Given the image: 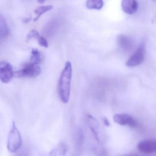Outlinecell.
<instances>
[{
  "instance_id": "cell-1",
  "label": "cell",
  "mask_w": 156,
  "mask_h": 156,
  "mask_svg": "<svg viewBox=\"0 0 156 156\" xmlns=\"http://www.w3.org/2000/svg\"><path fill=\"white\" fill-rule=\"evenodd\" d=\"M72 73V64L68 61L62 71L58 84L59 95L62 102L64 104H67L70 99Z\"/></svg>"
},
{
  "instance_id": "cell-2",
  "label": "cell",
  "mask_w": 156,
  "mask_h": 156,
  "mask_svg": "<svg viewBox=\"0 0 156 156\" xmlns=\"http://www.w3.org/2000/svg\"><path fill=\"white\" fill-rule=\"evenodd\" d=\"M21 145L22 138L20 133L13 122L12 129L9 133L8 137V150L10 152H16L20 148Z\"/></svg>"
},
{
  "instance_id": "cell-3",
  "label": "cell",
  "mask_w": 156,
  "mask_h": 156,
  "mask_svg": "<svg viewBox=\"0 0 156 156\" xmlns=\"http://www.w3.org/2000/svg\"><path fill=\"white\" fill-rule=\"evenodd\" d=\"M41 73V68L39 66L28 64L22 69L14 72L13 76L17 77H34L38 76Z\"/></svg>"
},
{
  "instance_id": "cell-4",
  "label": "cell",
  "mask_w": 156,
  "mask_h": 156,
  "mask_svg": "<svg viewBox=\"0 0 156 156\" xmlns=\"http://www.w3.org/2000/svg\"><path fill=\"white\" fill-rule=\"evenodd\" d=\"M146 49L144 44L139 45L135 52L130 56L126 62V66L132 67L138 66L141 64L145 59Z\"/></svg>"
},
{
  "instance_id": "cell-5",
  "label": "cell",
  "mask_w": 156,
  "mask_h": 156,
  "mask_svg": "<svg viewBox=\"0 0 156 156\" xmlns=\"http://www.w3.org/2000/svg\"><path fill=\"white\" fill-rule=\"evenodd\" d=\"M14 75L13 68L9 63L6 62H0V80L7 83L11 80Z\"/></svg>"
},
{
  "instance_id": "cell-6",
  "label": "cell",
  "mask_w": 156,
  "mask_h": 156,
  "mask_svg": "<svg viewBox=\"0 0 156 156\" xmlns=\"http://www.w3.org/2000/svg\"><path fill=\"white\" fill-rule=\"evenodd\" d=\"M115 123L122 126L128 125L130 127H136L138 122L132 116L126 114H118L114 115L113 117Z\"/></svg>"
},
{
  "instance_id": "cell-7",
  "label": "cell",
  "mask_w": 156,
  "mask_h": 156,
  "mask_svg": "<svg viewBox=\"0 0 156 156\" xmlns=\"http://www.w3.org/2000/svg\"><path fill=\"white\" fill-rule=\"evenodd\" d=\"M137 149L139 151L146 154L155 152L156 142L154 140H146L140 142L137 144Z\"/></svg>"
},
{
  "instance_id": "cell-8",
  "label": "cell",
  "mask_w": 156,
  "mask_h": 156,
  "mask_svg": "<svg viewBox=\"0 0 156 156\" xmlns=\"http://www.w3.org/2000/svg\"><path fill=\"white\" fill-rule=\"evenodd\" d=\"M122 10L129 15H132L136 12L138 4L136 0H122L121 2Z\"/></svg>"
},
{
  "instance_id": "cell-9",
  "label": "cell",
  "mask_w": 156,
  "mask_h": 156,
  "mask_svg": "<svg viewBox=\"0 0 156 156\" xmlns=\"http://www.w3.org/2000/svg\"><path fill=\"white\" fill-rule=\"evenodd\" d=\"M118 43L119 47L124 51H129L134 46V41L128 36L119 35L118 38Z\"/></svg>"
},
{
  "instance_id": "cell-10",
  "label": "cell",
  "mask_w": 156,
  "mask_h": 156,
  "mask_svg": "<svg viewBox=\"0 0 156 156\" xmlns=\"http://www.w3.org/2000/svg\"><path fill=\"white\" fill-rule=\"evenodd\" d=\"M104 6L103 0H86V7L89 9L99 10Z\"/></svg>"
},
{
  "instance_id": "cell-11",
  "label": "cell",
  "mask_w": 156,
  "mask_h": 156,
  "mask_svg": "<svg viewBox=\"0 0 156 156\" xmlns=\"http://www.w3.org/2000/svg\"><path fill=\"white\" fill-rule=\"evenodd\" d=\"M53 6L49 5V6H41L37 8L34 10V13L36 14V17L34 19V22L37 21L40 17L44 14L45 12L51 11L53 9Z\"/></svg>"
},
{
  "instance_id": "cell-12",
  "label": "cell",
  "mask_w": 156,
  "mask_h": 156,
  "mask_svg": "<svg viewBox=\"0 0 156 156\" xmlns=\"http://www.w3.org/2000/svg\"><path fill=\"white\" fill-rule=\"evenodd\" d=\"M41 62V55L38 49L33 48L31 51V56L30 59V64L34 65H37Z\"/></svg>"
},
{
  "instance_id": "cell-13",
  "label": "cell",
  "mask_w": 156,
  "mask_h": 156,
  "mask_svg": "<svg viewBox=\"0 0 156 156\" xmlns=\"http://www.w3.org/2000/svg\"><path fill=\"white\" fill-rule=\"evenodd\" d=\"M67 150V146L65 143H61L51 151V153L52 155H65Z\"/></svg>"
},
{
  "instance_id": "cell-14",
  "label": "cell",
  "mask_w": 156,
  "mask_h": 156,
  "mask_svg": "<svg viewBox=\"0 0 156 156\" xmlns=\"http://www.w3.org/2000/svg\"><path fill=\"white\" fill-rule=\"evenodd\" d=\"M9 33L8 25L3 16L0 14V35L6 37Z\"/></svg>"
},
{
  "instance_id": "cell-15",
  "label": "cell",
  "mask_w": 156,
  "mask_h": 156,
  "mask_svg": "<svg viewBox=\"0 0 156 156\" xmlns=\"http://www.w3.org/2000/svg\"><path fill=\"white\" fill-rule=\"evenodd\" d=\"M40 37L39 32L35 30L31 31L27 36V41H30L32 39H37Z\"/></svg>"
},
{
  "instance_id": "cell-16",
  "label": "cell",
  "mask_w": 156,
  "mask_h": 156,
  "mask_svg": "<svg viewBox=\"0 0 156 156\" xmlns=\"http://www.w3.org/2000/svg\"><path fill=\"white\" fill-rule=\"evenodd\" d=\"M38 42H39V44L41 46L45 47V48H48V42L44 37H43V36H40L38 38Z\"/></svg>"
},
{
  "instance_id": "cell-17",
  "label": "cell",
  "mask_w": 156,
  "mask_h": 156,
  "mask_svg": "<svg viewBox=\"0 0 156 156\" xmlns=\"http://www.w3.org/2000/svg\"><path fill=\"white\" fill-rule=\"evenodd\" d=\"M103 122H104L105 126H106L108 127L110 126V123H109V121L106 117H104L103 118Z\"/></svg>"
},
{
  "instance_id": "cell-18",
  "label": "cell",
  "mask_w": 156,
  "mask_h": 156,
  "mask_svg": "<svg viewBox=\"0 0 156 156\" xmlns=\"http://www.w3.org/2000/svg\"><path fill=\"white\" fill-rule=\"evenodd\" d=\"M31 20V18H26L23 19V22L25 23H28Z\"/></svg>"
},
{
  "instance_id": "cell-19",
  "label": "cell",
  "mask_w": 156,
  "mask_h": 156,
  "mask_svg": "<svg viewBox=\"0 0 156 156\" xmlns=\"http://www.w3.org/2000/svg\"><path fill=\"white\" fill-rule=\"evenodd\" d=\"M37 2L39 4H43L45 2V0H37Z\"/></svg>"
}]
</instances>
